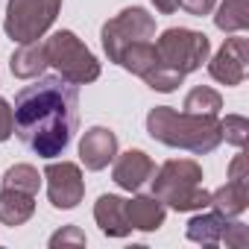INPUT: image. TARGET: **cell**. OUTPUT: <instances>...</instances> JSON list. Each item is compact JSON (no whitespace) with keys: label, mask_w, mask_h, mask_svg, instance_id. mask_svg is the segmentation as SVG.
Wrapping results in <instances>:
<instances>
[{"label":"cell","mask_w":249,"mask_h":249,"mask_svg":"<svg viewBox=\"0 0 249 249\" xmlns=\"http://www.w3.org/2000/svg\"><path fill=\"white\" fill-rule=\"evenodd\" d=\"M44 56L62 68V76H68L73 82H85V79H94L100 73L94 56L76 41L73 33H56L50 38V44L44 47Z\"/></svg>","instance_id":"3"},{"label":"cell","mask_w":249,"mask_h":249,"mask_svg":"<svg viewBox=\"0 0 249 249\" xmlns=\"http://www.w3.org/2000/svg\"><path fill=\"white\" fill-rule=\"evenodd\" d=\"M79 153H82V161L91 167V170H100L103 164H108V159L114 156V135L108 129H91L82 144H79Z\"/></svg>","instance_id":"7"},{"label":"cell","mask_w":249,"mask_h":249,"mask_svg":"<svg viewBox=\"0 0 249 249\" xmlns=\"http://www.w3.org/2000/svg\"><path fill=\"white\" fill-rule=\"evenodd\" d=\"M56 9H59V0H9L6 33L15 41H33L50 27V21L56 18Z\"/></svg>","instance_id":"2"},{"label":"cell","mask_w":249,"mask_h":249,"mask_svg":"<svg viewBox=\"0 0 249 249\" xmlns=\"http://www.w3.org/2000/svg\"><path fill=\"white\" fill-rule=\"evenodd\" d=\"M243 47H246L243 38H231V41L217 53V59H214V65H211V73H214L220 82H226V85L240 82V76H243V59H246Z\"/></svg>","instance_id":"6"},{"label":"cell","mask_w":249,"mask_h":249,"mask_svg":"<svg viewBox=\"0 0 249 249\" xmlns=\"http://www.w3.org/2000/svg\"><path fill=\"white\" fill-rule=\"evenodd\" d=\"M79 123V91L65 76H38L15 94L12 132L38 159H56Z\"/></svg>","instance_id":"1"},{"label":"cell","mask_w":249,"mask_h":249,"mask_svg":"<svg viewBox=\"0 0 249 249\" xmlns=\"http://www.w3.org/2000/svg\"><path fill=\"white\" fill-rule=\"evenodd\" d=\"M159 53L167 62H173V71L185 73V71H194L205 62L208 38L199 33H191V30H167L161 44H159Z\"/></svg>","instance_id":"4"},{"label":"cell","mask_w":249,"mask_h":249,"mask_svg":"<svg viewBox=\"0 0 249 249\" xmlns=\"http://www.w3.org/2000/svg\"><path fill=\"white\" fill-rule=\"evenodd\" d=\"M33 59H47V56H44V47H24L18 56H12V71H15L18 76H33V73H38L41 65H36Z\"/></svg>","instance_id":"12"},{"label":"cell","mask_w":249,"mask_h":249,"mask_svg":"<svg viewBox=\"0 0 249 249\" xmlns=\"http://www.w3.org/2000/svg\"><path fill=\"white\" fill-rule=\"evenodd\" d=\"M12 135V108L0 100V141H6Z\"/></svg>","instance_id":"14"},{"label":"cell","mask_w":249,"mask_h":249,"mask_svg":"<svg viewBox=\"0 0 249 249\" xmlns=\"http://www.w3.org/2000/svg\"><path fill=\"white\" fill-rule=\"evenodd\" d=\"M220 30H240L246 27V0H226L217 15Z\"/></svg>","instance_id":"11"},{"label":"cell","mask_w":249,"mask_h":249,"mask_svg":"<svg viewBox=\"0 0 249 249\" xmlns=\"http://www.w3.org/2000/svg\"><path fill=\"white\" fill-rule=\"evenodd\" d=\"M97 220L103 223L106 234H123L129 229L126 226V205H123V199H117V196H100Z\"/></svg>","instance_id":"10"},{"label":"cell","mask_w":249,"mask_h":249,"mask_svg":"<svg viewBox=\"0 0 249 249\" xmlns=\"http://www.w3.org/2000/svg\"><path fill=\"white\" fill-rule=\"evenodd\" d=\"M47 179H50V199L56 208H73L82 196V182H79V170L73 164H53L47 167Z\"/></svg>","instance_id":"5"},{"label":"cell","mask_w":249,"mask_h":249,"mask_svg":"<svg viewBox=\"0 0 249 249\" xmlns=\"http://www.w3.org/2000/svg\"><path fill=\"white\" fill-rule=\"evenodd\" d=\"M196 106H202V108H205L208 114H214V111L220 108V97H217L214 91H208V88H199V91H194V94L188 97L185 108H191V111H194ZM202 108H199V111H202Z\"/></svg>","instance_id":"13"},{"label":"cell","mask_w":249,"mask_h":249,"mask_svg":"<svg viewBox=\"0 0 249 249\" xmlns=\"http://www.w3.org/2000/svg\"><path fill=\"white\" fill-rule=\"evenodd\" d=\"M179 3H182L188 12H194V15H205V12L214 6V0H179Z\"/></svg>","instance_id":"15"},{"label":"cell","mask_w":249,"mask_h":249,"mask_svg":"<svg viewBox=\"0 0 249 249\" xmlns=\"http://www.w3.org/2000/svg\"><path fill=\"white\" fill-rule=\"evenodd\" d=\"M150 173H153V164L144 159V153L135 150V153H126V156L120 159V164H117V170H114V179H117V185L135 191Z\"/></svg>","instance_id":"8"},{"label":"cell","mask_w":249,"mask_h":249,"mask_svg":"<svg viewBox=\"0 0 249 249\" xmlns=\"http://www.w3.org/2000/svg\"><path fill=\"white\" fill-rule=\"evenodd\" d=\"M126 220H129V226L150 231V229H159V226H161V220H164V208H161L156 199L141 196V199H135L132 205H126Z\"/></svg>","instance_id":"9"}]
</instances>
